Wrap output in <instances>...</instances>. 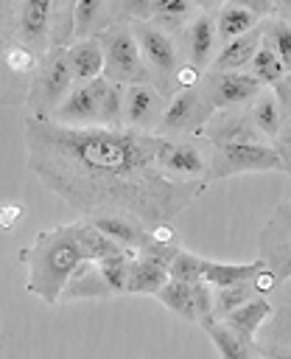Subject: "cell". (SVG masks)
<instances>
[{"mask_svg":"<svg viewBox=\"0 0 291 359\" xmlns=\"http://www.w3.org/2000/svg\"><path fill=\"white\" fill-rule=\"evenodd\" d=\"M132 14H137L140 20H146V22H159V25H165V28H171V31H176L185 20H190L193 17V11H196V6L193 3H185V0H154V3H132V6H126Z\"/></svg>","mask_w":291,"mask_h":359,"instance_id":"ac0fdd59","label":"cell"},{"mask_svg":"<svg viewBox=\"0 0 291 359\" xmlns=\"http://www.w3.org/2000/svg\"><path fill=\"white\" fill-rule=\"evenodd\" d=\"M213 109L207 107L204 95L199 87L193 90H179L173 95V101L165 107L159 126L154 129V135L165 137V135H187V132H199L207 121H210Z\"/></svg>","mask_w":291,"mask_h":359,"instance_id":"ba28073f","label":"cell"},{"mask_svg":"<svg viewBox=\"0 0 291 359\" xmlns=\"http://www.w3.org/2000/svg\"><path fill=\"white\" fill-rule=\"evenodd\" d=\"M165 283H168V264L148 255H132L123 294H157Z\"/></svg>","mask_w":291,"mask_h":359,"instance_id":"2e32d148","label":"cell"},{"mask_svg":"<svg viewBox=\"0 0 291 359\" xmlns=\"http://www.w3.org/2000/svg\"><path fill=\"white\" fill-rule=\"evenodd\" d=\"M266 359H291V351L288 348H277V351H269Z\"/></svg>","mask_w":291,"mask_h":359,"instance_id":"f35d334b","label":"cell"},{"mask_svg":"<svg viewBox=\"0 0 291 359\" xmlns=\"http://www.w3.org/2000/svg\"><path fill=\"white\" fill-rule=\"evenodd\" d=\"M201 325H204V331L210 334V339L215 342L221 359H255V348H252V342H246L243 337H238L224 320H213V317H207V320H201Z\"/></svg>","mask_w":291,"mask_h":359,"instance_id":"d4e9b609","label":"cell"},{"mask_svg":"<svg viewBox=\"0 0 291 359\" xmlns=\"http://www.w3.org/2000/svg\"><path fill=\"white\" fill-rule=\"evenodd\" d=\"M269 314H271V303H269L266 297H252L249 303H243L241 309H235L232 314H227L224 323H227L238 337H243L246 342H252L255 334H257V328L266 323Z\"/></svg>","mask_w":291,"mask_h":359,"instance_id":"cb8c5ba5","label":"cell"},{"mask_svg":"<svg viewBox=\"0 0 291 359\" xmlns=\"http://www.w3.org/2000/svg\"><path fill=\"white\" fill-rule=\"evenodd\" d=\"M165 107H162V93L154 84H134L126 87L123 95V121L132 129H143L151 132V126H159Z\"/></svg>","mask_w":291,"mask_h":359,"instance_id":"4fadbf2b","label":"cell"},{"mask_svg":"<svg viewBox=\"0 0 291 359\" xmlns=\"http://www.w3.org/2000/svg\"><path fill=\"white\" fill-rule=\"evenodd\" d=\"M204 135L210 140V146H229V143H263L257 126L252 123L249 112L246 115H235L229 109L224 112H213L210 121L204 123Z\"/></svg>","mask_w":291,"mask_h":359,"instance_id":"5bb4252c","label":"cell"},{"mask_svg":"<svg viewBox=\"0 0 291 359\" xmlns=\"http://www.w3.org/2000/svg\"><path fill=\"white\" fill-rule=\"evenodd\" d=\"M190 292H193V306H196L199 320L213 317V286H207L204 280H196L190 283Z\"/></svg>","mask_w":291,"mask_h":359,"instance_id":"d590c367","label":"cell"},{"mask_svg":"<svg viewBox=\"0 0 291 359\" xmlns=\"http://www.w3.org/2000/svg\"><path fill=\"white\" fill-rule=\"evenodd\" d=\"M199 90L213 112H224L249 98H257L263 84L252 73H207Z\"/></svg>","mask_w":291,"mask_h":359,"instance_id":"9c48e42d","label":"cell"},{"mask_svg":"<svg viewBox=\"0 0 291 359\" xmlns=\"http://www.w3.org/2000/svg\"><path fill=\"white\" fill-rule=\"evenodd\" d=\"M22 205L20 202H3L0 205V230H14L17 224H20V219H22Z\"/></svg>","mask_w":291,"mask_h":359,"instance_id":"8d00e7d4","label":"cell"},{"mask_svg":"<svg viewBox=\"0 0 291 359\" xmlns=\"http://www.w3.org/2000/svg\"><path fill=\"white\" fill-rule=\"evenodd\" d=\"M215 22L210 14H199L193 22H190V31H187V45H190V65L193 67H207L213 62V48H215Z\"/></svg>","mask_w":291,"mask_h":359,"instance_id":"603a6c76","label":"cell"},{"mask_svg":"<svg viewBox=\"0 0 291 359\" xmlns=\"http://www.w3.org/2000/svg\"><path fill=\"white\" fill-rule=\"evenodd\" d=\"M132 34H134V39H137V48H140L143 62L148 65V73L159 79L157 90L162 93V84H165L171 76H176V67H179L173 39H171L165 31H159L157 25L146 22V20H134V22H132Z\"/></svg>","mask_w":291,"mask_h":359,"instance_id":"52a82bcc","label":"cell"},{"mask_svg":"<svg viewBox=\"0 0 291 359\" xmlns=\"http://www.w3.org/2000/svg\"><path fill=\"white\" fill-rule=\"evenodd\" d=\"M157 165L171 180H210L207 157L193 146L190 140H171L162 137V146L157 151Z\"/></svg>","mask_w":291,"mask_h":359,"instance_id":"7c38bea8","label":"cell"},{"mask_svg":"<svg viewBox=\"0 0 291 359\" xmlns=\"http://www.w3.org/2000/svg\"><path fill=\"white\" fill-rule=\"evenodd\" d=\"M104 48V79L120 87H134V84H151V73L140 56L137 39L132 34V25H109L98 36Z\"/></svg>","mask_w":291,"mask_h":359,"instance_id":"277c9868","label":"cell"},{"mask_svg":"<svg viewBox=\"0 0 291 359\" xmlns=\"http://www.w3.org/2000/svg\"><path fill=\"white\" fill-rule=\"evenodd\" d=\"M249 118H252V123L257 126L260 135L277 140L280 123H283V112H280V101H277V95H274L271 90H263V93L255 98V104H252V109H249Z\"/></svg>","mask_w":291,"mask_h":359,"instance_id":"4316f807","label":"cell"},{"mask_svg":"<svg viewBox=\"0 0 291 359\" xmlns=\"http://www.w3.org/2000/svg\"><path fill=\"white\" fill-rule=\"evenodd\" d=\"M207 171L210 180H227L243 171H283V160L277 149L269 143H229L213 146Z\"/></svg>","mask_w":291,"mask_h":359,"instance_id":"8992f818","label":"cell"},{"mask_svg":"<svg viewBox=\"0 0 291 359\" xmlns=\"http://www.w3.org/2000/svg\"><path fill=\"white\" fill-rule=\"evenodd\" d=\"M73 233H76V241H78V250L84 255V261H104V258H112V255H120L126 250H120L112 238H106L98 227H92L90 222H76L73 224Z\"/></svg>","mask_w":291,"mask_h":359,"instance_id":"484cf974","label":"cell"},{"mask_svg":"<svg viewBox=\"0 0 291 359\" xmlns=\"http://www.w3.org/2000/svg\"><path fill=\"white\" fill-rule=\"evenodd\" d=\"M76 79L70 73V65H67V56L64 50H50L31 84V93H28V107H31V118L36 121H50L53 112L64 104V98L70 95Z\"/></svg>","mask_w":291,"mask_h":359,"instance_id":"5b68a950","label":"cell"},{"mask_svg":"<svg viewBox=\"0 0 291 359\" xmlns=\"http://www.w3.org/2000/svg\"><path fill=\"white\" fill-rule=\"evenodd\" d=\"M28 280L25 289L45 303H56L67 289L70 275L84 261L73 224H62L53 230H42L22 252H20Z\"/></svg>","mask_w":291,"mask_h":359,"instance_id":"3957f363","label":"cell"},{"mask_svg":"<svg viewBox=\"0 0 291 359\" xmlns=\"http://www.w3.org/2000/svg\"><path fill=\"white\" fill-rule=\"evenodd\" d=\"M201 261L204 258H199L187 250H179L168 264V278L182 280V283H196V280H201Z\"/></svg>","mask_w":291,"mask_h":359,"instance_id":"e575fe53","label":"cell"},{"mask_svg":"<svg viewBox=\"0 0 291 359\" xmlns=\"http://www.w3.org/2000/svg\"><path fill=\"white\" fill-rule=\"evenodd\" d=\"M123 95H126V87L112 84V81L104 84V90H101V126H109V129L123 126Z\"/></svg>","mask_w":291,"mask_h":359,"instance_id":"d6a6232c","label":"cell"},{"mask_svg":"<svg viewBox=\"0 0 291 359\" xmlns=\"http://www.w3.org/2000/svg\"><path fill=\"white\" fill-rule=\"evenodd\" d=\"M269 11H274L271 3H266V6L227 3V6H221V11H218L215 34H218V36L224 39V45H227V42H232V39H238V36L255 31V25H260V20H263Z\"/></svg>","mask_w":291,"mask_h":359,"instance_id":"9a60e30c","label":"cell"},{"mask_svg":"<svg viewBox=\"0 0 291 359\" xmlns=\"http://www.w3.org/2000/svg\"><path fill=\"white\" fill-rule=\"evenodd\" d=\"M165 309L176 311L182 320H199L196 314V306H193V292H190V283H182V280H171L154 294Z\"/></svg>","mask_w":291,"mask_h":359,"instance_id":"f546056e","label":"cell"},{"mask_svg":"<svg viewBox=\"0 0 291 359\" xmlns=\"http://www.w3.org/2000/svg\"><path fill=\"white\" fill-rule=\"evenodd\" d=\"M129 261H132V252H120V255H112V258H104V261L95 264L98 278H101L106 294H123L126 292Z\"/></svg>","mask_w":291,"mask_h":359,"instance_id":"4dcf8cb0","label":"cell"},{"mask_svg":"<svg viewBox=\"0 0 291 359\" xmlns=\"http://www.w3.org/2000/svg\"><path fill=\"white\" fill-rule=\"evenodd\" d=\"M162 137L132 126H62L25 118V151L31 174L73 210L123 216L151 230L171 224L207 180H171L157 165Z\"/></svg>","mask_w":291,"mask_h":359,"instance_id":"6da1fadb","label":"cell"},{"mask_svg":"<svg viewBox=\"0 0 291 359\" xmlns=\"http://www.w3.org/2000/svg\"><path fill=\"white\" fill-rule=\"evenodd\" d=\"M106 79H92L87 84H76L64 104L53 112V123L62 126H101V90Z\"/></svg>","mask_w":291,"mask_h":359,"instance_id":"8fae6325","label":"cell"},{"mask_svg":"<svg viewBox=\"0 0 291 359\" xmlns=\"http://www.w3.org/2000/svg\"><path fill=\"white\" fill-rule=\"evenodd\" d=\"M112 20V8L106 3L81 0L73 3V22H76V39H98Z\"/></svg>","mask_w":291,"mask_h":359,"instance_id":"44dd1931","label":"cell"},{"mask_svg":"<svg viewBox=\"0 0 291 359\" xmlns=\"http://www.w3.org/2000/svg\"><path fill=\"white\" fill-rule=\"evenodd\" d=\"M64 56H67L76 84H87V81L104 76V48L98 39H76L64 50Z\"/></svg>","mask_w":291,"mask_h":359,"instance_id":"e0dca14e","label":"cell"},{"mask_svg":"<svg viewBox=\"0 0 291 359\" xmlns=\"http://www.w3.org/2000/svg\"><path fill=\"white\" fill-rule=\"evenodd\" d=\"M260 31H263L260 42L280 59V65L288 76L291 73V22L283 20V17L280 20H266V22H260Z\"/></svg>","mask_w":291,"mask_h":359,"instance_id":"83f0119b","label":"cell"},{"mask_svg":"<svg viewBox=\"0 0 291 359\" xmlns=\"http://www.w3.org/2000/svg\"><path fill=\"white\" fill-rule=\"evenodd\" d=\"M50 0L0 3V104H28L31 84L50 53Z\"/></svg>","mask_w":291,"mask_h":359,"instance_id":"7a4b0ae2","label":"cell"},{"mask_svg":"<svg viewBox=\"0 0 291 359\" xmlns=\"http://www.w3.org/2000/svg\"><path fill=\"white\" fill-rule=\"evenodd\" d=\"M255 286L252 280L246 283H232V286H221V289H213V311H218L221 317L232 314L235 309H241L243 303H249L255 297Z\"/></svg>","mask_w":291,"mask_h":359,"instance_id":"1f68e13d","label":"cell"},{"mask_svg":"<svg viewBox=\"0 0 291 359\" xmlns=\"http://www.w3.org/2000/svg\"><path fill=\"white\" fill-rule=\"evenodd\" d=\"M90 224L98 227L106 238H112L126 252L140 250L143 241H146V227H140L137 222L123 219V216H98V219H90Z\"/></svg>","mask_w":291,"mask_h":359,"instance_id":"7402d4cb","label":"cell"},{"mask_svg":"<svg viewBox=\"0 0 291 359\" xmlns=\"http://www.w3.org/2000/svg\"><path fill=\"white\" fill-rule=\"evenodd\" d=\"M252 76L260 81V84H280L283 79H285V70H283V65H280V59L260 42V48H257V53L252 56Z\"/></svg>","mask_w":291,"mask_h":359,"instance_id":"836d02e7","label":"cell"},{"mask_svg":"<svg viewBox=\"0 0 291 359\" xmlns=\"http://www.w3.org/2000/svg\"><path fill=\"white\" fill-rule=\"evenodd\" d=\"M260 36H263V31L255 28V31H249V34H243V36L227 42V45L221 48V53L213 59V70H210V73H235L238 67L249 65L252 56H255L257 48H260Z\"/></svg>","mask_w":291,"mask_h":359,"instance_id":"ffe728a7","label":"cell"},{"mask_svg":"<svg viewBox=\"0 0 291 359\" xmlns=\"http://www.w3.org/2000/svg\"><path fill=\"white\" fill-rule=\"evenodd\" d=\"M173 79H176V84H179L182 90H193V87H199L201 70L187 62V65H179V67H176V76H173Z\"/></svg>","mask_w":291,"mask_h":359,"instance_id":"74e56055","label":"cell"},{"mask_svg":"<svg viewBox=\"0 0 291 359\" xmlns=\"http://www.w3.org/2000/svg\"><path fill=\"white\" fill-rule=\"evenodd\" d=\"M277 101H280V112H283V123H280V135H277V154L283 160V171L291 177V73L277 84Z\"/></svg>","mask_w":291,"mask_h":359,"instance_id":"f1b7e54d","label":"cell"},{"mask_svg":"<svg viewBox=\"0 0 291 359\" xmlns=\"http://www.w3.org/2000/svg\"><path fill=\"white\" fill-rule=\"evenodd\" d=\"M266 264L263 258L249 261V264H224V261H201V280L213 289L221 286H232V283H246L252 280L257 272H263Z\"/></svg>","mask_w":291,"mask_h":359,"instance_id":"d6986e66","label":"cell"},{"mask_svg":"<svg viewBox=\"0 0 291 359\" xmlns=\"http://www.w3.org/2000/svg\"><path fill=\"white\" fill-rule=\"evenodd\" d=\"M260 247H263V264L277 278V283L291 278V202H285L266 224L260 236Z\"/></svg>","mask_w":291,"mask_h":359,"instance_id":"30bf717a","label":"cell"}]
</instances>
